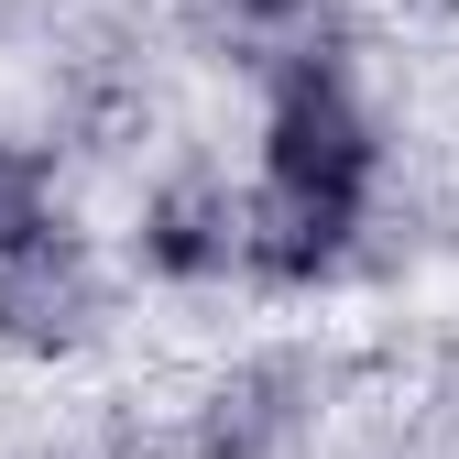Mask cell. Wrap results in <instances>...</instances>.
I'll list each match as a JSON object with an SVG mask.
<instances>
[{"mask_svg":"<svg viewBox=\"0 0 459 459\" xmlns=\"http://www.w3.org/2000/svg\"><path fill=\"white\" fill-rule=\"evenodd\" d=\"M372 176V143L361 121L339 109V88H296L284 99V121H273V263L284 273H307L339 252V230H351V197Z\"/></svg>","mask_w":459,"mask_h":459,"instance_id":"6da1fadb","label":"cell"},{"mask_svg":"<svg viewBox=\"0 0 459 459\" xmlns=\"http://www.w3.org/2000/svg\"><path fill=\"white\" fill-rule=\"evenodd\" d=\"M33 241H44V176L0 153V252H33Z\"/></svg>","mask_w":459,"mask_h":459,"instance_id":"7a4b0ae2","label":"cell"},{"mask_svg":"<svg viewBox=\"0 0 459 459\" xmlns=\"http://www.w3.org/2000/svg\"><path fill=\"white\" fill-rule=\"evenodd\" d=\"M252 12H284V0H252Z\"/></svg>","mask_w":459,"mask_h":459,"instance_id":"3957f363","label":"cell"}]
</instances>
